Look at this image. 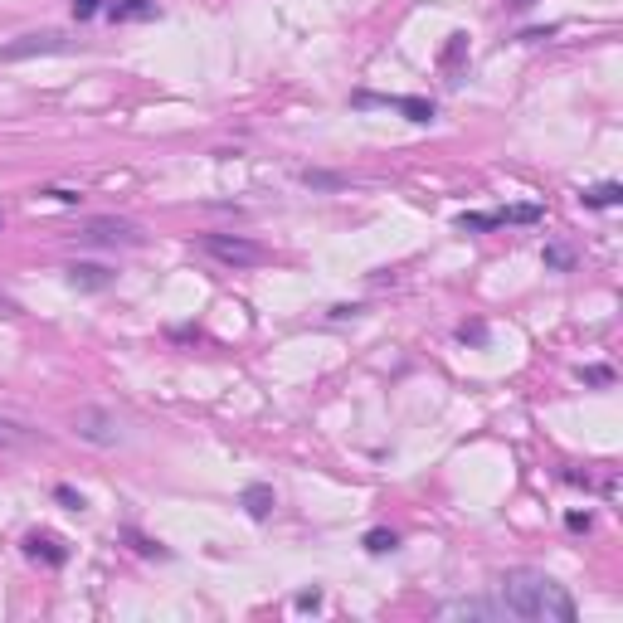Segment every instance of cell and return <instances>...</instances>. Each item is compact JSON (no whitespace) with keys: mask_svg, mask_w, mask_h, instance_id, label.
Returning a JSON list of instances; mask_svg holds the SVG:
<instances>
[{"mask_svg":"<svg viewBox=\"0 0 623 623\" xmlns=\"http://www.w3.org/2000/svg\"><path fill=\"white\" fill-rule=\"evenodd\" d=\"M502 614L507 619H531V623H575V599L565 594L560 580H550L546 570H507L502 575Z\"/></svg>","mask_w":623,"mask_h":623,"instance_id":"obj_1","label":"cell"},{"mask_svg":"<svg viewBox=\"0 0 623 623\" xmlns=\"http://www.w3.org/2000/svg\"><path fill=\"white\" fill-rule=\"evenodd\" d=\"M200 249L215 258V263H224V268H254V263L268 258L254 239H239V234H205V239H200Z\"/></svg>","mask_w":623,"mask_h":623,"instance_id":"obj_2","label":"cell"},{"mask_svg":"<svg viewBox=\"0 0 623 623\" xmlns=\"http://www.w3.org/2000/svg\"><path fill=\"white\" fill-rule=\"evenodd\" d=\"M74 429H78V439L103 443V448H108V443H117V419H112L108 409H93V404L74 414Z\"/></svg>","mask_w":623,"mask_h":623,"instance_id":"obj_3","label":"cell"},{"mask_svg":"<svg viewBox=\"0 0 623 623\" xmlns=\"http://www.w3.org/2000/svg\"><path fill=\"white\" fill-rule=\"evenodd\" d=\"M59 49H69V39L59 35V30H44V35H25V39H15V44H0V59L10 64V59H30V54H59Z\"/></svg>","mask_w":623,"mask_h":623,"instance_id":"obj_4","label":"cell"},{"mask_svg":"<svg viewBox=\"0 0 623 623\" xmlns=\"http://www.w3.org/2000/svg\"><path fill=\"white\" fill-rule=\"evenodd\" d=\"M78 239L83 244H137L142 234H137V224H127V220H93Z\"/></svg>","mask_w":623,"mask_h":623,"instance_id":"obj_5","label":"cell"},{"mask_svg":"<svg viewBox=\"0 0 623 623\" xmlns=\"http://www.w3.org/2000/svg\"><path fill=\"white\" fill-rule=\"evenodd\" d=\"M541 220L536 205H516V210H492V215H463V229H497V224H526Z\"/></svg>","mask_w":623,"mask_h":623,"instance_id":"obj_6","label":"cell"},{"mask_svg":"<svg viewBox=\"0 0 623 623\" xmlns=\"http://www.w3.org/2000/svg\"><path fill=\"white\" fill-rule=\"evenodd\" d=\"M443 619H502V604H482V599H453L439 609Z\"/></svg>","mask_w":623,"mask_h":623,"instance_id":"obj_7","label":"cell"},{"mask_svg":"<svg viewBox=\"0 0 623 623\" xmlns=\"http://www.w3.org/2000/svg\"><path fill=\"white\" fill-rule=\"evenodd\" d=\"M25 550H30L35 560H44V565H64V560H69L64 541H59V536H44V531H35V536L25 541Z\"/></svg>","mask_w":623,"mask_h":623,"instance_id":"obj_8","label":"cell"},{"mask_svg":"<svg viewBox=\"0 0 623 623\" xmlns=\"http://www.w3.org/2000/svg\"><path fill=\"white\" fill-rule=\"evenodd\" d=\"M585 210H614V205H623V185L619 181H604V185H589L585 195Z\"/></svg>","mask_w":623,"mask_h":623,"instance_id":"obj_9","label":"cell"},{"mask_svg":"<svg viewBox=\"0 0 623 623\" xmlns=\"http://www.w3.org/2000/svg\"><path fill=\"white\" fill-rule=\"evenodd\" d=\"M69 283H74V288H108L112 273L98 268V263H74V268H69Z\"/></svg>","mask_w":623,"mask_h":623,"instance_id":"obj_10","label":"cell"},{"mask_svg":"<svg viewBox=\"0 0 623 623\" xmlns=\"http://www.w3.org/2000/svg\"><path fill=\"white\" fill-rule=\"evenodd\" d=\"M244 507H249V516H254V521H263V516L273 512V487L249 482V487H244Z\"/></svg>","mask_w":623,"mask_h":623,"instance_id":"obj_11","label":"cell"},{"mask_svg":"<svg viewBox=\"0 0 623 623\" xmlns=\"http://www.w3.org/2000/svg\"><path fill=\"white\" fill-rule=\"evenodd\" d=\"M147 15H156L151 0H117L112 5V20H147Z\"/></svg>","mask_w":623,"mask_h":623,"instance_id":"obj_12","label":"cell"},{"mask_svg":"<svg viewBox=\"0 0 623 623\" xmlns=\"http://www.w3.org/2000/svg\"><path fill=\"white\" fill-rule=\"evenodd\" d=\"M20 443H30V429H25V424L0 419V448H20Z\"/></svg>","mask_w":623,"mask_h":623,"instance_id":"obj_13","label":"cell"},{"mask_svg":"<svg viewBox=\"0 0 623 623\" xmlns=\"http://www.w3.org/2000/svg\"><path fill=\"white\" fill-rule=\"evenodd\" d=\"M395 546H400V541H395V531H370V536H366V550H370V555H390Z\"/></svg>","mask_w":623,"mask_h":623,"instance_id":"obj_14","label":"cell"},{"mask_svg":"<svg viewBox=\"0 0 623 623\" xmlns=\"http://www.w3.org/2000/svg\"><path fill=\"white\" fill-rule=\"evenodd\" d=\"M614 380V370H604V366H589L585 370V385H609Z\"/></svg>","mask_w":623,"mask_h":623,"instance_id":"obj_15","label":"cell"},{"mask_svg":"<svg viewBox=\"0 0 623 623\" xmlns=\"http://www.w3.org/2000/svg\"><path fill=\"white\" fill-rule=\"evenodd\" d=\"M103 10V0H74V15L78 20H88V15H98Z\"/></svg>","mask_w":623,"mask_h":623,"instance_id":"obj_16","label":"cell"},{"mask_svg":"<svg viewBox=\"0 0 623 623\" xmlns=\"http://www.w3.org/2000/svg\"><path fill=\"white\" fill-rule=\"evenodd\" d=\"M54 497H59V502H64V507H74V512H83V497H78L74 487H59V492H54Z\"/></svg>","mask_w":623,"mask_h":623,"instance_id":"obj_17","label":"cell"},{"mask_svg":"<svg viewBox=\"0 0 623 623\" xmlns=\"http://www.w3.org/2000/svg\"><path fill=\"white\" fill-rule=\"evenodd\" d=\"M322 604V594L317 589H307V594H297V609H317Z\"/></svg>","mask_w":623,"mask_h":623,"instance_id":"obj_18","label":"cell"},{"mask_svg":"<svg viewBox=\"0 0 623 623\" xmlns=\"http://www.w3.org/2000/svg\"><path fill=\"white\" fill-rule=\"evenodd\" d=\"M565 526H570V531H589V516L585 512H570V516H565Z\"/></svg>","mask_w":623,"mask_h":623,"instance_id":"obj_19","label":"cell"},{"mask_svg":"<svg viewBox=\"0 0 623 623\" xmlns=\"http://www.w3.org/2000/svg\"><path fill=\"white\" fill-rule=\"evenodd\" d=\"M546 263H550V268H565V263H570V254H565V249H546Z\"/></svg>","mask_w":623,"mask_h":623,"instance_id":"obj_20","label":"cell"},{"mask_svg":"<svg viewBox=\"0 0 623 623\" xmlns=\"http://www.w3.org/2000/svg\"><path fill=\"white\" fill-rule=\"evenodd\" d=\"M15 312H20V307H15L10 297H0V317H15Z\"/></svg>","mask_w":623,"mask_h":623,"instance_id":"obj_21","label":"cell"},{"mask_svg":"<svg viewBox=\"0 0 623 623\" xmlns=\"http://www.w3.org/2000/svg\"><path fill=\"white\" fill-rule=\"evenodd\" d=\"M507 5H512V10H526V5H531V0H507Z\"/></svg>","mask_w":623,"mask_h":623,"instance_id":"obj_22","label":"cell"}]
</instances>
